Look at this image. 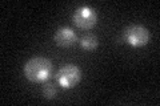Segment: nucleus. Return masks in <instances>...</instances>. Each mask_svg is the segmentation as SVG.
<instances>
[{
  "label": "nucleus",
  "instance_id": "1",
  "mask_svg": "<svg viewBox=\"0 0 160 106\" xmlns=\"http://www.w3.org/2000/svg\"><path fill=\"white\" fill-rule=\"evenodd\" d=\"M51 73L52 62L46 57H33L24 65V76L31 82H46Z\"/></svg>",
  "mask_w": 160,
  "mask_h": 106
},
{
  "label": "nucleus",
  "instance_id": "2",
  "mask_svg": "<svg viewBox=\"0 0 160 106\" xmlns=\"http://www.w3.org/2000/svg\"><path fill=\"white\" fill-rule=\"evenodd\" d=\"M82 80V70L76 65L67 64L62 67L56 73V81L64 89L75 88Z\"/></svg>",
  "mask_w": 160,
  "mask_h": 106
},
{
  "label": "nucleus",
  "instance_id": "3",
  "mask_svg": "<svg viewBox=\"0 0 160 106\" xmlns=\"http://www.w3.org/2000/svg\"><path fill=\"white\" fill-rule=\"evenodd\" d=\"M124 39L128 45L133 48H142L149 41V32L146 27L140 24H133L124 31Z\"/></svg>",
  "mask_w": 160,
  "mask_h": 106
},
{
  "label": "nucleus",
  "instance_id": "4",
  "mask_svg": "<svg viewBox=\"0 0 160 106\" xmlns=\"http://www.w3.org/2000/svg\"><path fill=\"white\" fill-rule=\"evenodd\" d=\"M96 21H98L96 12L91 7L87 6L79 7L73 13V24L79 29H83V31H88V29L93 28L96 25Z\"/></svg>",
  "mask_w": 160,
  "mask_h": 106
},
{
  "label": "nucleus",
  "instance_id": "5",
  "mask_svg": "<svg viewBox=\"0 0 160 106\" xmlns=\"http://www.w3.org/2000/svg\"><path fill=\"white\" fill-rule=\"evenodd\" d=\"M78 41V36L71 28L64 27L60 28L55 33V43H56L59 47L63 48H69Z\"/></svg>",
  "mask_w": 160,
  "mask_h": 106
},
{
  "label": "nucleus",
  "instance_id": "6",
  "mask_svg": "<svg viewBox=\"0 0 160 106\" xmlns=\"http://www.w3.org/2000/svg\"><path fill=\"white\" fill-rule=\"evenodd\" d=\"M80 45H82V48L86 49V50H93V49L98 48L99 41L93 35L88 33V35H84V36L80 39Z\"/></svg>",
  "mask_w": 160,
  "mask_h": 106
},
{
  "label": "nucleus",
  "instance_id": "7",
  "mask_svg": "<svg viewBox=\"0 0 160 106\" xmlns=\"http://www.w3.org/2000/svg\"><path fill=\"white\" fill-rule=\"evenodd\" d=\"M43 95L47 99L55 98V95H56V86L52 85V84H46L44 88H43Z\"/></svg>",
  "mask_w": 160,
  "mask_h": 106
}]
</instances>
